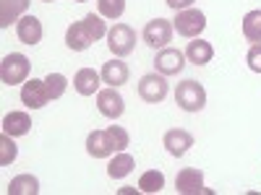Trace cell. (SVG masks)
<instances>
[{"label": "cell", "mask_w": 261, "mask_h": 195, "mask_svg": "<svg viewBox=\"0 0 261 195\" xmlns=\"http://www.w3.org/2000/svg\"><path fill=\"white\" fill-rule=\"evenodd\" d=\"M76 3H86V0H76Z\"/></svg>", "instance_id": "obj_32"}, {"label": "cell", "mask_w": 261, "mask_h": 195, "mask_svg": "<svg viewBox=\"0 0 261 195\" xmlns=\"http://www.w3.org/2000/svg\"><path fill=\"white\" fill-rule=\"evenodd\" d=\"M172 24L167 18H151L149 24L144 26V42L151 47V50H162V47H167L170 42H172Z\"/></svg>", "instance_id": "obj_6"}, {"label": "cell", "mask_w": 261, "mask_h": 195, "mask_svg": "<svg viewBox=\"0 0 261 195\" xmlns=\"http://www.w3.org/2000/svg\"><path fill=\"white\" fill-rule=\"evenodd\" d=\"M175 104L180 107L183 112H201L204 107H206V89L199 83V81H183L178 83V89H175Z\"/></svg>", "instance_id": "obj_1"}, {"label": "cell", "mask_w": 261, "mask_h": 195, "mask_svg": "<svg viewBox=\"0 0 261 195\" xmlns=\"http://www.w3.org/2000/svg\"><path fill=\"white\" fill-rule=\"evenodd\" d=\"M154 68L162 76H178L186 68V52H180L175 47H162L154 57Z\"/></svg>", "instance_id": "obj_8"}, {"label": "cell", "mask_w": 261, "mask_h": 195, "mask_svg": "<svg viewBox=\"0 0 261 195\" xmlns=\"http://www.w3.org/2000/svg\"><path fill=\"white\" fill-rule=\"evenodd\" d=\"M172 29H175L180 37L196 39V37H199V34L206 29V16H204V11H199V8L178 11L175 21H172Z\"/></svg>", "instance_id": "obj_3"}, {"label": "cell", "mask_w": 261, "mask_h": 195, "mask_svg": "<svg viewBox=\"0 0 261 195\" xmlns=\"http://www.w3.org/2000/svg\"><path fill=\"white\" fill-rule=\"evenodd\" d=\"M97 8H99V16L118 21L125 13V0H97Z\"/></svg>", "instance_id": "obj_26"}, {"label": "cell", "mask_w": 261, "mask_h": 195, "mask_svg": "<svg viewBox=\"0 0 261 195\" xmlns=\"http://www.w3.org/2000/svg\"><path fill=\"white\" fill-rule=\"evenodd\" d=\"M32 0H0V29L18 24L21 16H27Z\"/></svg>", "instance_id": "obj_15"}, {"label": "cell", "mask_w": 261, "mask_h": 195, "mask_svg": "<svg viewBox=\"0 0 261 195\" xmlns=\"http://www.w3.org/2000/svg\"><path fill=\"white\" fill-rule=\"evenodd\" d=\"M167 91H170V83L165 81L162 73H146V76H141V81L136 86V94L149 104H160L167 96Z\"/></svg>", "instance_id": "obj_5"}, {"label": "cell", "mask_w": 261, "mask_h": 195, "mask_svg": "<svg viewBox=\"0 0 261 195\" xmlns=\"http://www.w3.org/2000/svg\"><path fill=\"white\" fill-rule=\"evenodd\" d=\"M134 167H136L134 156L125 154V151H118L115 159L107 164V175H110L113 180H123V177H128L130 172H134Z\"/></svg>", "instance_id": "obj_20"}, {"label": "cell", "mask_w": 261, "mask_h": 195, "mask_svg": "<svg viewBox=\"0 0 261 195\" xmlns=\"http://www.w3.org/2000/svg\"><path fill=\"white\" fill-rule=\"evenodd\" d=\"M105 133H107V138H110V143H113V148H115V154H118V151H125V148L130 146L128 130L120 127V125H110V127L105 130Z\"/></svg>", "instance_id": "obj_27"}, {"label": "cell", "mask_w": 261, "mask_h": 195, "mask_svg": "<svg viewBox=\"0 0 261 195\" xmlns=\"http://www.w3.org/2000/svg\"><path fill=\"white\" fill-rule=\"evenodd\" d=\"M42 3H55V0H42Z\"/></svg>", "instance_id": "obj_31"}, {"label": "cell", "mask_w": 261, "mask_h": 195, "mask_svg": "<svg viewBox=\"0 0 261 195\" xmlns=\"http://www.w3.org/2000/svg\"><path fill=\"white\" fill-rule=\"evenodd\" d=\"M45 83H47L50 99H60V96L65 94V89H68V78H65L63 73H47Z\"/></svg>", "instance_id": "obj_28"}, {"label": "cell", "mask_w": 261, "mask_h": 195, "mask_svg": "<svg viewBox=\"0 0 261 195\" xmlns=\"http://www.w3.org/2000/svg\"><path fill=\"white\" fill-rule=\"evenodd\" d=\"M99 76H102V83H107V86H115V89H120V86H125V83H128V78H130V71H128V65H125L120 57H113L110 62H105V65H102Z\"/></svg>", "instance_id": "obj_13"}, {"label": "cell", "mask_w": 261, "mask_h": 195, "mask_svg": "<svg viewBox=\"0 0 261 195\" xmlns=\"http://www.w3.org/2000/svg\"><path fill=\"white\" fill-rule=\"evenodd\" d=\"M186 57H188V62H193V65H206V62H212V57H214V47L209 45L206 39L196 37L193 42H188Z\"/></svg>", "instance_id": "obj_18"}, {"label": "cell", "mask_w": 261, "mask_h": 195, "mask_svg": "<svg viewBox=\"0 0 261 195\" xmlns=\"http://www.w3.org/2000/svg\"><path fill=\"white\" fill-rule=\"evenodd\" d=\"M99 83H102V76L94 71V68H81L76 76H73V89L76 94L81 96H94L99 91Z\"/></svg>", "instance_id": "obj_17"}, {"label": "cell", "mask_w": 261, "mask_h": 195, "mask_svg": "<svg viewBox=\"0 0 261 195\" xmlns=\"http://www.w3.org/2000/svg\"><path fill=\"white\" fill-rule=\"evenodd\" d=\"M94 37L89 34V29H86L84 21H76V24L68 26V31H65V47L73 50V52H84L92 47Z\"/></svg>", "instance_id": "obj_14"}, {"label": "cell", "mask_w": 261, "mask_h": 195, "mask_svg": "<svg viewBox=\"0 0 261 195\" xmlns=\"http://www.w3.org/2000/svg\"><path fill=\"white\" fill-rule=\"evenodd\" d=\"M97 110L107 120H118L125 112V99L118 94L115 86H107V89H99L97 91Z\"/></svg>", "instance_id": "obj_7"}, {"label": "cell", "mask_w": 261, "mask_h": 195, "mask_svg": "<svg viewBox=\"0 0 261 195\" xmlns=\"http://www.w3.org/2000/svg\"><path fill=\"white\" fill-rule=\"evenodd\" d=\"M86 154L92 159H107V156L115 154V148H113L105 130H92V133L86 136Z\"/></svg>", "instance_id": "obj_16"}, {"label": "cell", "mask_w": 261, "mask_h": 195, "mask_svg": "<svg viewBox=\"0 0 261 195\" xmlns=\"http://www.w3.org/2000/svg\"><path fill=\"white\" fill-rule=\"evenodd\" d=\"M32 130V117L27 112H8L3 117V133L18 138V136H27Z\"/></svg>", "instance_id": "obj_19"}, {"label": "cell", "mask_w": 261, "mask_h": 195, "mask_svg": "<svg viewBox=\"0 0 261 195\" xmlns=\"http://www.w3.org/2000/svg\"><path fill=\"white\" fill-rule=\"evenodd\" d=\"M84 24H86V29H89V34L94 37V42H99L102 37H107V24H105V16H99V13H86L84 18Z\"/></svg>", "instance_id": "obj_24"}, {"label": "cell", "mask_w": 261, "mask_h": 195, "mask_svg": "<svg viewBox=\"0 0 261 195\" xmlns=\"http://www.w3.org/2000/svg\"><path fill=\"white\" fill-rule=\"evenodd\" d=\"M29 57L21 55V52H11L3 57V62H0V81H3L6 86H16V83H27L29 81Z\"/></svg>", "instance_id": "obj_2"}, {"label": "cell", "mask_w": 261, "mask_h": 195, "mask_svg": "<svg viewBox=\"0 0 261 195\" xmlns=\"http://www.w3.org/2000/svg\"><path fill=\"white\" fill-rule=\"evenodd\" d=\"M165 187V175L160 169H149L139 177V190L141 192H160Z\"/></svg>", "instance_id": "obj_23"}, {"label": "cell", "mask_w": 261, "mask_h": 195, "mask_svg": "<svg viewBox=\"0 0 261 195\" xmlns=\"http://www.w3.org/2000/svg\"><path fill=\"white\" fill-rule=\"evenodd\" d=\"M246 62H248V68L253 73H261V42H256V45H251L248 55H246Z\"/></svg>", "instance_id": "obj_29"}, {"label": "cell", "mask_w": 261, "mask_h": 195, "mask_svg": "<svg viewBox=\"0 0 261 195\" xmlns=\"http://www.w3.org/2000/svg\"><path fill=\"white\" fill-rule=\"evenodd\" d=\"M107 47L115 57H125L136 50V34L128 24H115L110 31H107Z\"/></svg>", "instance_id": "obj_4"}, {"label": "cell", "mask_w": 261, "mask_h": 195, "mask_svg": "<svg viewBox=\"0 0 261 195\" xmlns=\"http://www.w3.org/2000/svg\"><path fill=\"white\" fill-rule=\"evenodd\" d=\"M165 3H167L172 11H186V8H193L196 0H165Z\"/></svg>", "instance_id": "obj_30"}, {"label": "cell", "mask_w": 261, "mask_h": 195, "mask_svg": "<svg viewBox=\"0 0 261 195\" xmlns=\"http://www.w3.org/2000/svg\"><path fill=\"white\" fill-rule=\"evenodd\" d=\"M243 37L248 42H261V11H248L243 16Z\"/></svg>", "instance_id": "obj_22"}, {"label": "cell", "mask_w": 261, "mask_h": 195, "mask_svg": "<svg viewBox=\"0 0 261 195\" xmlns=\"http://www.w3.org/2000/svg\"><path fill=\"white\" fill-rule=\"evenodd\" d=\"M6 192L8 195H37L39 192V180L34 175H18L8 182Z\"/></svg>", "instance_id": "obj_21"}, {"label": "cell", "mask_w": 261, "mask_h": 195, "mask_svg": "<svg viewBox=\"0 0 261 195\" xmlns=\"http://www.w3.org/2000/svg\"><path fill=\"white\" fill-rule=\"evenodd\" d=\"M16 156H18V146H16L13 136L3 133V136H0V164L8 167V164L16 161Z\"/></svg>", "instance_id": "obj_25"}, {"label": "cell", "mask_w": 261, "mask_h": 195, "mask_svg": "<svg viewBox=\"0 0 261 195\" xmlns=\"http://www.w3.org/2000/svg\"><path fill=\"white\" fill-rule=\"evenodd\" d=\"M16 34H18V39L24 42V45L34 47V45H39V42H42V34H45V29H42V21H39L37 16L27 13V16H21V18H18Z\"/></svg>", "instance_id": "obj_12"}, {"label": "cell", "mask_w": 261, "mask_h": 195, "mask_svg": "<svg viewBox=\"0 0 261 195\" xmlns=\"http://www.w3.org/2000/svg\"><path fill=\"white\" fill-rule=\"evenodd\" d=\"M175 190L180 195H196V192H209L204 187V172L196 169V167H188V169H180L178 177H175Z\"/></svg>", "instance_id": "obj_11"}, {"label": "cell", "mask_w": 261, "mask_h": 195, "mask_svg": "<svg viewBox=\"0 0 261 195\" xmlns=\"http://www.w3.org/2000/svg\"><path fill=\"white\" fill-rule=\"evenodd\" d=\"M162 146L167 148L170 156L180 159V156H186L188 151H191L193 136L188 133V130H183V127H172V130H167V133L162 136Z\"/></svg>", "instance_id": "obj_10"}, {"label": "cell", "mask_w": 261, "mask_h": 195, "mask_svg": "<svg viewBox=\"0 0 261 195\" xmlns=\"http://www.w3.org/2000/svg\"><path fill=\"white\" fill-rule=\"evenodd\" d=\"M21 102H24L29 110H42V107L50 102L45 78H29L24 86H21Z\"/></svg>", "instance_id": "obj_9"}]
</instances>
